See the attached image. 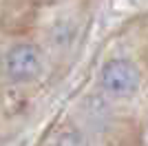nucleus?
<instances>
[{"instance_id": "obj_1", "label": "nucleus", "mask_w": 148, "mask_h": 146, "mask_svg": "<svg viewBox=\"0 0 148 146\" xmlns=\"http://www.w3.org/2000/svg\"><path fill=\"white\" fill-rule=\"evenodd\" d=\"M99 82H102V89L106 93H111L115 97H128L139 86V69L130 60L115 58L102 67Z\"/></svg>"}, {"instance_id": "obj_2", "label": "nucleus", "mask_w": 148, "mask_h": 146, "mask_svg": "<svg viewBox=\"0 0 148 146\" xmlns=\"http://www.w3.org/2000/svg\"><path fill=\"white\" fill-rule=\"evenodd\" d=\"M5 69L11 80L29 82V80L38 78L42 71V53L36 44L20 42L9 49V53L5 58Z\"/></svg>"}, {"instance_id": "obj_3", "label": "nucleus", "mask_w": 148, "mask_h": 146, "mask_svg": "<svg viewBox=\"0 0 148 146\" xmlns=\"http://www.w3.org/2000/svg\"><path fill=\"white\" fill-rule=\"evenodd\" d=\"M56 146H91V144H88V140L80 131H66V133L60 135Z\"/></svg>"}]
</instances>
